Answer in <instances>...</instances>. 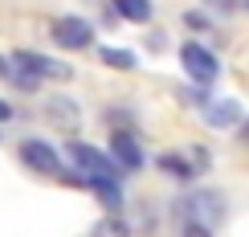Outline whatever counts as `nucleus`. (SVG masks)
I'll use <instances>...</instances> for the list:
<instances>
[{
    "label": "nucleus",
    "mask_w": 249,
    "mask_h": 237,
    "mask_svg": "<svg viewBox=\"0 0 249 237\" xmlns=\"http://www.w3.org/2000/svg\"><path fill=\"white\" fill-rule=\"evenodd\" d=\"M4 119H13V107H8V102L0 98V123H4Z\"/></svg>",
    "instance_id": "nucleus-14"
},
{
    "label": "nucleus",
    "mask_w": 249,
    "mask_h": 237,
    "mask_svg": "<svg viewBox=\"0 0 249 237\" xmlns=\"http://www.w3.org/2000/svg\"><path fill=\"white\" fill-rule=\"evenodd\" d=\"M13 61L17 66H25L29 74H37V78H70L74 74V70L70 66H61V61H53V57H41V54H25V49H20V54H13Z\"/></svg>",
    "instance_id": "nucleus-6"
},
{
    "label": "nucleus",
    "mask_w": 249,
    "mask_h": 237,
    "mask_svg": "<svg viewBox=\"0 0 249 237\" xmlns=\"http://www.w3.org/2000/svg\"><path fill=\"white\" fill-rule=\"evenodd\" d=\"M204 119L213 123V127H233V123H241V102L233 98H216L204 107Z\"/></svg>",
    "instance_id": "nucleus-8"
},
{
    "label": "nucleus",
    "mask_w": 249,
    "mask_h": 237,
    "mask_svg": "<svg viewBox=\"0 0 249 237\" xmlns=\"http://www.w3.org/2000/svg\"><path fill=\"white\" fill-rule=\"evenodd\" d=\"M110 151H115V164H119V168H127V172H139V168H143V151H139V143H135L127 131H119V135H115Z\"/></svg>",
    "instance_id": "nucleus-7"
},
{
    "label": "nucleus",
    "mask_w": 249,
    "mask_h": 237,
    "mask_svg": "<svg viewBox=\"0 0 249 237\" xmlns=\"http://www.w3.org/2000/svg\"><path fill=\"white\" fill-rule=\"evenodd\" d=\"M155 164H160V172H168V176H176V180H188V176H192V168H188L180 156H160Z\"/></svg>",
    "instance_id": "nucleus-11"
},
{
    "label": "nucleus",
    "mask_w": 249,
    "mask_h": 237,
    "mask_svg": "<svg viewBox=\"0 0 249 237\" xmlns=\"http://www.w3.org/2000/svg\"><path fill=\"white\" fill-rule=\"evenodd\" d=\"M70 160L78 164V172H86V180H94V176H119V164L110 156H102V151H94V147H86V143L70 139Z\"/></svg>",
    "instance_id": "nucleus-3"
},
{
    "label": "nucleus",
    "mask_w": 249,
    "mask_h": 237,
    "mask_svg": "<svg viewBox=\"0 0 249 237\" xmlns=\"http://www.w3.org/2000/svg\"><path fill=\"white\" fill-rule=\"evenodd\" d=\"M53 41L61 49H86L94 41V29L82 17H61V20H53Z\"/></svg>",
    "instance_id": "nucleus-4"
},
{
    "label": "nucleus",
    "mask_w": 249,
    "mask_h": 237,
    "mask_svg": "<svg viewBox=\"0 0 249 237\" xmlns=\"http://www.w3.org/2000/svg\"><path fill=\"white\" fill-rule=\"evenodd\" d=\"M204 4H209V8H216V13H233V8H237V0H204Z\"/></svg>",
    "instance_id": "nucleus-13"
},
{
    "label": "nucleus",
    "mask_w": 249,
    "mask_h": 237,
    "mask_svg": "<svg viewBox=\"0 0 249 237\" xmlns=\"http://www.w3.org/2000/svg\"><path fill=\"white\" fill-rule=\"evenodd\" d=\"M20 160H25L33 172H41V176H57V172H61L57 151L49 147V143H41V139H25V147H20Z\"/></svg>",
    "instance_id": "nucleus-5"
},
{
    "label": "nucleus",
    "mask_w": 249,
    "mask_h": 237,
    "mask_svg": "<svg viewBox=\"0 0 249 237\" xmlns=\"http://www.w3.org/2000/svg\"><path fill=\"white\" fill-rule=\"evenodd\" d=\"M102 61L115 66V70H131V66H135V57L127 54V49H102Z\"/></svg>",
    "instance_id": "nucleus-12"
},
{
    "label": "nucleus",
    "mask_w": 249,
    "mask_h": 237,
    "mask_svg": "<svg viewBox=\"0 0 249 237\" xmlns=\"http://www.w3.org/2000/svg\"><path fill=\"white\" fill-rule=\"evenodd\" d=\"M0 78H8V61L4 57H0Z\"/></svg>",
    "instance_id": "nucleus-15"
},
{
    "label": "nucleus",
    "mask_w": 249,
    "mask_h": 237,
    "mask_svg": "<svg viewBox=\"0 0 249 237\" xmlns=\"http://www.w3.org/2000/svg\"><path fill=\"white\" fill-rule=\"evenodd\" d=\"M45 115H49V123H57V127L74 131V127H78V102H70V98H49Z\"/></svg>",
    "instance_id": "nucleus-9"
},
{
    "label": "nucleus",
    "mask_w": 249,
    "mask_h": 237,
    "mask_svg": "<svg viewBox=\"0 0 249 237\" xmlns=\"http://www.w3.org/2000/svg\"><path fill=\"white\" fill-rule=\"evenodd\" d=\"M115 13H119L123 20L143 25V20H151V0H115Z\"/></svg>",
    "instance_id": "nucleus-10"
},
{
    "label": "nucleus",
    "mask_w": 249,
    "mask_h": 237,
    "mask_svg": "<svg viewBox=\"0 0 249 237\" xmlns=\"http://www.w3.org/2000/svg\"><path fill=\"white\" fill-rule=\"evenodd\" d=\"M180 61H184V74H188L192 82H200V86L216 82V74H221V61H216V54H209V49L196 45V41H188V45L180 49Z\"/></svg>",
    "instance_id": "nucleus-2"
},
{
    "label": "nucleus",
    "mask_w": 249,
    "mask_h": 237,
    "mask_svg": "<svg viewBox=\"0 0 249 237\" xmlns=\"http://www.w3.org/2000/svg\"><path fill=\"white\" fill-rule=\"evenodd\" d=\"M184 217H188V233H192V237L209 233L213 225L225 217L221 197H216V192H196V197H188V201H184Z\"/></svg>",
    "instance_id": "nucleus-1"
}]
</instances>
